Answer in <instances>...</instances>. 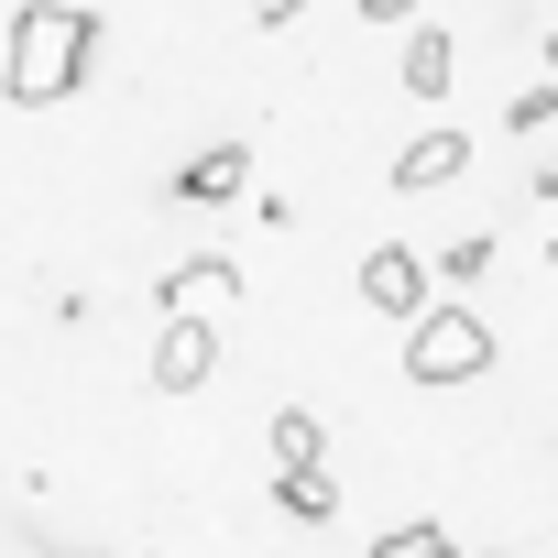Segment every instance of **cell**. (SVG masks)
Here are the masks:
<instances>
[{
	"label": "cell",
	"instance_id": "obj_1",
	"mask_svg": "<svg viewBox=\"0 0 558 558\" xmlns=\"http://www.w3.org/2000/svg\"><path fill=\"white\" fill-rule=\"evenodd\" d=\"M99 56V12H77V0H34V12L12 23V88L0 99H23V110H56Z\"/></svg>",
	"mask_w": 558,
	"mask_h": 558
},
{
	"label": "cell",
	"instance_id": "obj_2",
	"mask_svg": "<svg viewBox=\"0 0 558 558\" xmlns=\"http://www.w3.org/2000/svg\"><path fill=\"white\" fill-rule=\"evenodd\" d=\"M471 373H493V318L449 296V307H427V318L405 329V384L449 395V384H471Z\"/></svg>",
	"mask_w": 558,
	"mask_h": 558
},
{
	"label": "cell",
	"instance_id": "obj_3",
	"mask_svg": "<svg viewBox=\"0 0 558 558\" xmlns=\"http://www.w3.org/2000/svg\"><path fill=\"white\" fill-rule=\"evenodd\" d=\"M427 286H438V263H427V252H405V241H384V252H362V307H373V318H395V329H416V318L438 307Z\"/></svg>",
	"mask_w": 558,
	"mask_h": 558
},
{
	"label": "cell",
	"instance_id": "obj_4",
	"mask_svg": "<svg viewBox=\"0 0 558 558\" xmlns=\"http://www.w3.org/2000/svg\"><path fill=\"white\" fill-rule=\"evenodd\" d=\"M154 307H165V318H219V307H241V263H230V252L165 263V274H154Z\"/></svg>",
	"mask_w": 558,
	"mask_h": 558
},
{
	"label": "cell",
	"instance_id": "obj_5",
	"mask_svg": "<svg viewBox=\"0 0 558 558\" xmlns=\"http://www.w3.org/2000/svg\"><path fill=\"white\" fill-rule=\"evenodd\" d=\"M143 373H154V395H197V384L219 373V318H165Z\"/></svg>",
	"mask_w": 558,
	"mask_h": 558
},
{
	"label": "cell",
	"instance_id": "obj_6",
	"mask_svg": "<svg viewBox=\"0 0 558 558\" xmlns=\"http://www.w3.org/2000/svg\"><path fill=\"white\" fill-rule=\"evenodd\" d=\"M252 186V154L241 143H219V154H186L175 165V197H197V208H219V197H241Z\"/></svg>",
	"mask_w": 558,
	"mask_h": 558
},
{
	"label": "cell",
	"instance_id": "obj_7",
	"mask_svg": "<svg viewBox=\"0 0 558 558\" xmlns=\"http://www.w3.org/2000/svg\"><path fill=\"white\" fill-rule=\"evenodd\" d=\"M471 165V132H416L405 154H395V186H449Z\"/></svg>",
	"mask_w": 558,
	"mask_h": 558
},
{
	"label": "cell",
	"instance_id": "obj_8",
	"mask_svg": "<svg viewBox=\"0 0 558 558\" xmlns=\"http://www.w3.org/2000/svg\"><path fill=\"white\" fill-rule=\"evenodd\" d=\"M449 77H460V45H449L438 23H416V34H405V88H416V99H449Z\"/></svg>",
	"mask_w": 558,
	"mask_h": 558
},
{
	"label": "cell",
	"instance_id": "obj_9",
	"mask_svg": "<svg viewBox=\"0 0 558 558\" xmlns=\"http://www.w3.org/2000/svg\"><path fill=\"white\" fill-rule=\"evenodd\" d=\"M286 471H329V427H318L307 405L274 416V482H286Z\"/></svg>",
	"mask_w": 558,
	"mask_h": 558
},
{
	"label": "cell",
	"instance_id": "obj_10",
	"mask_svg": "<svg viewBox=\"0 0 558 558\" xmlns=\"http://www.w3.org/2000/svg\"><path fill=\"white\" fill-rule=\"evenodd\" d=\"M274 504H286L296 525H329V514H340V482H329V471H286V482H274Z\"/></svg>",
	"mask_w": 558,
	"mask_h": 558
},
{
	"label": "cell",
	"instance_id": "obj_11",
	"mask_svg": "<svg viewBox=\"0 0 558 558\" xmlns=\"http://www.w3.org/2000/svg\"><path fill=\"white\" fill-rule=\"evenodd\" d=\"M438 274H449V286H482V274H493V230H460V241H438Z\"/></svg>",
	"mask_w": 558,
	"mask_h": 558
},
{
	"label": "cell",
	"instance_id": "obj_12",
	"mask_svg": "<svg viewBox=\"0 0 558 558\" xmlns=\"http://www.w3.org/2000/svg\"><path fill=\"white\" fill-rule=\"evenodd\" d=\"M373 558H449V525H427V514H416V525H384Z\"/></svg>",
	"mask_w": 558,
	"mask_h": 558
},
{
	"label": "cell",
	"instance_id": "obj_13",
	"mask_svg": "<svg viewBox=\"0 0 558 558\" xmlns=\"http://www.w3.org/2000/svg\"><path fill=\"white\" fill-rule=\"evenodd\" d=\"M405 12H416V0H362V23H384V34H395Z\"/></svg>",
	"mask_w": 558,
	"mask_h": 558
},
{
	"label": "cell",
	"instance_id": "obj_14",
	"mask_svg": "<svg viewBox=\"0 0 558 558\" xmlns=\"http://www.w3.org/2000/svg\"><path fill=\"white\" fill-rule=\"evenodd\" d=\"M0 88H12V34H0Z\"/></svg>",
	"mask_w": 558,
	"mask_h": 558
},
{
	"label": "cell",
	"instance_id": "obj_15",
	"mask_svg": "<svg viewBox=\"0 0 558 558\" xmlns=\"http://www.w3.org/2000/svg\"><path fill=\"white\" fill-rule=\"evenodd\" d=\"M547 88H558V34H547Z\"/></svg>",
	"mask_w": 558,
	"mask_h": 558
}]
</instances>
